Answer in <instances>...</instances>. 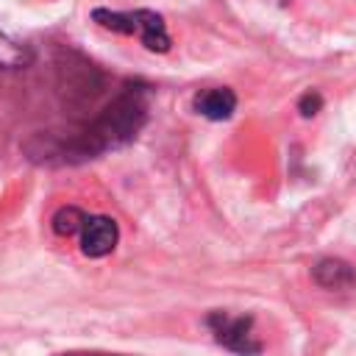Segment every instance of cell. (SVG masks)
Returning <instances> with one entry per match:
<instances>
[{
	"label": "cell",
	"mask_w": 356,
	"mask_h": 356,
	"mask_svg": "<svg viewBox=\"0 0 356 356\" xmlns=\"http://www.w3.org/2000/svg\"><path fill=\"white\" fill-rule=\"evenodd\" d=\"M117 242H120L117 222L103 214H89L81 231V253L89 259H103L117 248Z\"/></svg>",
	"instance_id": "277c9868"
},
{
	"label": "cell",
	"mask_w": 356,
	"mask_h": 356,
	"mask_svg": "<svg viewBox=\"0 0 356 356\" xmlns=\"http://www.w3.org/2000/svg\"><path fill=\"white\" fill-rule=\"evenodd\" d=\"M192 108L206 117V120H228L236 108V95L228 89V86H209V89H200L195 97H192Z\"/></svg>",
	"instance_id": "5b68a950"
},
{
	"label": "cell",
	"mask_w": 356,
	"mask_h": 356,
	"mask_svg": "<svg viewBox=\"0 0 356 356\" xmlns=\"http://www.w3.org/2000/svg\"><path fill=\"white\" fill-rule=\"evenodd\" d=\"M28 64H31V50H28L22 42L11 39V36L0 28V67L17 70V67H28Z\"/></svg>",
	"instance_id": "ba28073f"
},
{
	"label": "cell",
	"mask_w": 356,
	"mask_h": 356,
	"mask_svg": "<svg viewBox=\"0 0 356 356\" xmlns=\"http://www.w3.org/2000/svg\"><path fill=\"white\" fill-rule=\"evenodd\" d=\"M145 122V103L139 95L125 92L122 97H117L103 117L95 122L89 139H97V147H114L120 142H128L131 136H136L139 125Z\"/></svg>",
	"instance_id": "7a4b0ae2"
},
{
	"label": "cell",
	"mask_w": 356,
	"mask_h": 356,
	"mask_svg": "<svg viewBox=\"0 0 356 356\" xmlns=\"http://www.w3.org/2000/svg\"><path fill=\"white\" fill-rule=\"evenodd\" d=\"M320 108H323V97H320V92H314V89H309V92L298 100V111H300L303 117H314Z\"/></svg>",
	"instance_id": "9c48e42d"
},
{
	"label": "cell",
	"mask_w": 356,
	"mask_h": 356,
	"mask_svg": "<svg viewBox=\"0 0 356 356\" xmlns=\"http://www.w3.org/2000/svg\"><path fill=\"white\" fill-rule=\"evenodd\" d=\"M58 356H128V353H103V350H70V353H58Z\"/></svg>",
	"instance_id": "30bf717a"
},
{
	"label": "cell",
	"mask_w": 356,
	"mask_h": 356,
	"mask_svg": "<svg viewBox=\"0 0 356 356\" xmlns=\"http://www.w3.org/2000/svg\"><path fill=\"white\" fill-rule=\"evenodd\" d=\"M312 278L317 286L331 289V292H345L356 286V267L342 259H320L312 267Z\"/></svg>",
	"instance_id": "8992f818"
},
{
	"label": "cell",
	"mask_w": 356,
	"mask_h": 356,
	"mask_svg": "<svg viewBox=\"0 0 356 356\" xmlns=\"http://www.w3.org/2000/svg\"><path fill=\"white\" fill-rule=\"evenodd\" d=\"M92 22H97L106 31L136 36L150 53H167L172 39L167 33V22L161 14L150 8H134V11H111V8H95Z\"/></svg>",
	"instance_id": "6da1fadb"
},
{
	"label": "cell",
	"mask_w": 356,
	"mask_h": 356,
	"mask_svg": "<svg viewBox=\"0 0 356 356\" xmlns=\"http://www.w3.org/2000/svg\"><path fill=\"white\" fill-rule=\"evenodd\" d=\"M206 325L214 334V339L236 356H259L261 348H264L253 334V317L250 314H236L234 317L222 309H214L206 317Z\"/></svg>",
	"instance_id": "3957f363"
},
{
	"label": "cell",
	"mask_w": 356,
	"mask_h": 356,
	"mask_svg": "<svg viewBox=\"0 0 356 356\" xmlns=\"http://www.w3.org/2000/svg\"><path fill=\"white\" fill-rule=\"evenodd\" d=\"M89 220V214L86 211H81L78 206H61L56 214H53V231L58 234V236H81V231H83V222Z\"/></svg>",
	"instance_id": "52a82bcc"
}]
</instances>
